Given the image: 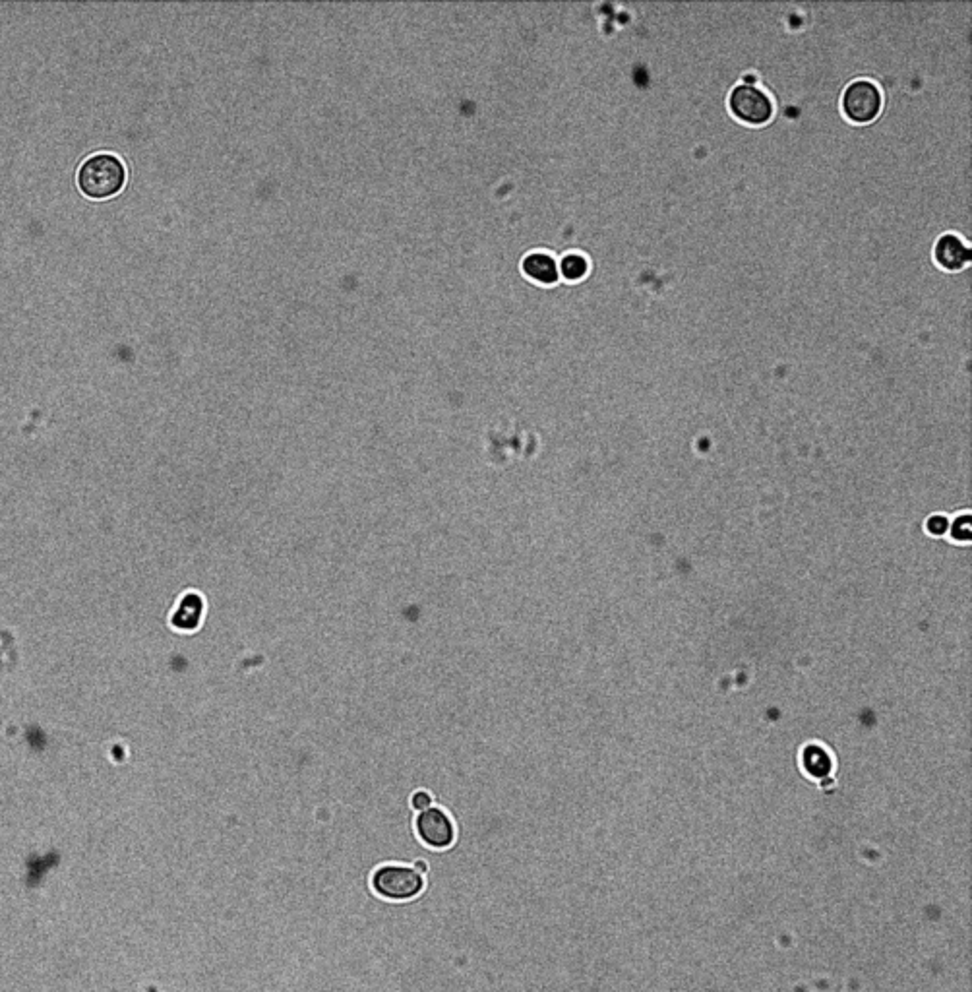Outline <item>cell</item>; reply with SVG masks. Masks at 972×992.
<instances>
[{
    "label": "cell",
    "mask_w": 972,
    "mask_h": 992,
    "mask_svg": "<svg viewBox=\"0 0 972 992\" xmlns=\"http://www.w3.org/2000/svg\"><path fill=\"white\" fill-rule=\"evenodd\" d=\"M936 260L945 270H961L969 260L971 252L953 235H945L936 245Z\"/></svg>",
    "instance_id": "8992f818"
},
{
    "label": "cell",
    "mask_w": 972,
    "mask_h": 992,
    "mask_svg": "<svg viewBox=\"0 0 972 992\" xmlns=\"http://www.w3.org/2000/svg\"><path fill=\"white\" fill-rule=\"evenodd\" d=\"M732 115L746 124H765L773 117V103L765 93L742 84L730 93Z\"/></svg>",
    "instance_id": "3957f363"
},
{
    "label": "cell",
    "mask_w": 972,
    "mask_h": 992,
    "mask_svg": "<svg viewBox=\"0 0 972 992\" xmlns=\"http://www.w3.org/2000/svg\"><path fill=\"white\" fill-rule=\"evenodd\" d=\"M562 276L568 279H579L583 278L587 274V260L579 254H570L562 260Z\"/></svg>",
    "instance_id": "ba28073f"
},
{
    "label": "cell",
    "mask_w": 972,
    "mask_h": 992,
    "mask_svg": "<svg viewBox=\"0 0 972 992\" xmlns=\"http://www.w3.org/2000/svg\"><path fill=\"white\" fill-rule=\"evenodd\" d=\"M126 181L124 163L117 155L97 154L84 161L78 171L80 190L95 200L119 194Z\"/></svg>",
    "instance_id": "6da1fadb"
},
{
    "label": "cell",
    "mask_w": 972,
    "mask_h": 992,
    "mask_svg": "<svg viewBox=\"0 0 972 992\" xmlns=\"http://www.w3.org/2000/svg\"><path fill=\"white\" fill-rule=\"evenodd\" d=\"M843 111L852 123H872L881 111V93L868 80L854 82L843 95Z\"/></svg>",
    "instance_id": "277c9868"
},
{
    "label": "cell",
    "mask_w": 972,
    "mask_h": 992,
    "mask_svg": "<svg viewBox=\"0 0 972 992\" xmlns=\"http://www.w3.org/2000/svg\"><path fill=\"white\" fill-rule=\"evenodd\" d=\"M411 803H413V808H417V810H425V808H428L430 803H432V799H430V795L425 793V791H419V793H415V795H413Z\"/></svg>",
    "instance_id": "9c48e42d"
},
{
    "label": "cell",
    "mask_w": 972,
    "mask_h": 992,
    "mask_svg": "<svg viewBox=\"0 0 972 992\" xmlns=\"http://www.w3.org/2000/svg\"><path fill=\"white\" fill-rule=\"evenodd\" d=\"M523 270L529 278L541 283H554L558 279V266L547 254H531L525 258Z\"/></svg>",
    "instance_id": "52a82bcc"
},
{
    "label": "cell",
    "mask_w": 972,
    "mask_h": 992,
    "mask_svg": "<svg viewBox=\"0 0 972 992\" xmlns=\"http://www.w3.org/2000/svg\"><path fill=\"white\" fill-rule=\"evenodd\" d=\"M417 868H421V870H423V872H425V870H426V863H425V861H419V863H417Z\"/></svg>",
    "instance_id": "30bf717a"
},
{
    "label": "cell",
    "mask_w": 972,
    "mask_h": 992,
    "mask_svg": "<svg viewBox=\"0 0 972 992\" xmlns=\"http://www.w3.org/2000/svg\"><path fill=\"white\" fill-rule=\"evenodd\" d=\"M417 834L432 849H446L456 839L452 818L440 808H426L417 818Z\"/></svg>",
    "instance_id": "5b68a950"
},
{
    "label": "cell",
    "mask_w": 972,
    "mask_h": 992,
    "mask_svg": "<svg viewBox=\"0 0 972 992\" xmlns=\"http://www.w3.org/2000/svg\"><path fill=\"white\" fill-rule=\"evenodd\" d=\"M372 888L382 898L411 899L423 892L425 882L415 868L388 865L376 870L372 876Z\"/></svg>",
    "instance_id": "7a4b0ae2"
}]
</instances>
